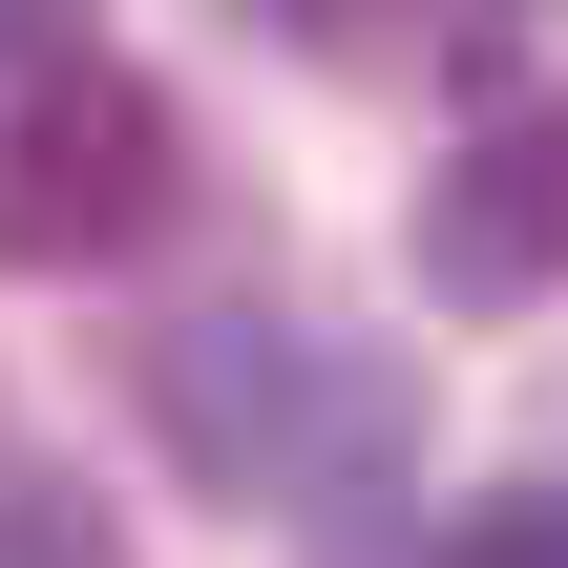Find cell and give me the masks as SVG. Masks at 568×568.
<instances>
[{
	"label": "cell",
	"instance_id": "obj_1",
	"mask_svg": "<svg viewBox=\"0 0 568 568\" xmlns=\"http://www.w3.org/2000/svg\"><path fill=\"white\" fill-rule=\"evenodd\" d=\"M148 211H169V105L126 63L21 84V126H0V274H105Z\"/></svg>",
	"mask_w": 568,
	"mask_h": 568
},
{
	"label": "cell",
	"instance_id": "obj_2",
	"mask_svg": "<svg viewBox=\"0 0 568 568\" xmlns=\"http://www.w3.org/2000/svg\"><path fill=\"white\" fill-rule=\"evenodd\" d=\"M568 274V105H506V126H464L443 169H422V295H548Z\"/></svg>",
	"mask_w": 568,
	"mask_h": 568
},
{
	"label": "cell",
	"instance_id": "obj_3",
	"mask_svg": "<svg viewBox=\"0 0 568 568\" xmlns=\"http://www.w3.org/2000/svg\"><path fill=\"white\" fill-rule=\"evenodd\" d=\"M169 443L211 464V485H295V337H253V316H211V337H169Z\"/></svg>",
	"mask_w": 568,
	"mask_h": 568
}]
</instances>
